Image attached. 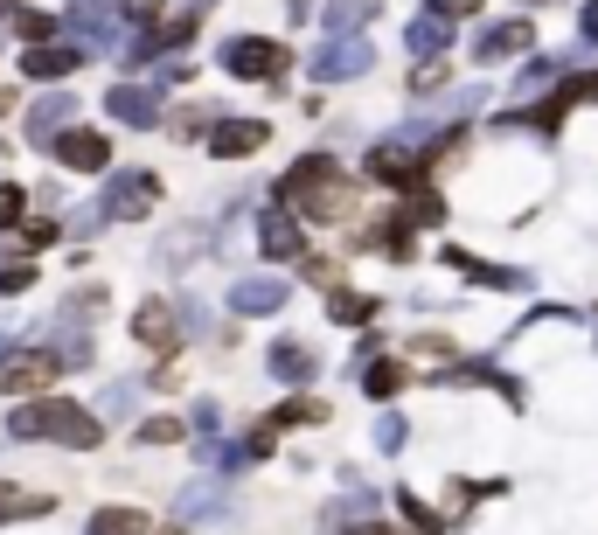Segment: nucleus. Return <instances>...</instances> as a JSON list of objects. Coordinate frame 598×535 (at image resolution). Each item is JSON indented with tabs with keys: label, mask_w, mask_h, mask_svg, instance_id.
Here are the masks:
<instances>
[{
	"label": "nucleus",
	"mask_w": 598,
	"mask_h": 535,
	"mask_svg": "<svg viewBox=\"0 0 598 535\" xmlns=\"http://www.w3.org/2000/svg\"><path fill=\"white\" fill-rule=\"evenodd\" d=\"M286 202H293L306 223H348L355 216V181L327 153H313V160H299L293 174H286Z\"/></svg>",
	"instance_id": "f257e3e1"
},
{
	"label": "nucleus",
	"mask_w": 598,
	"mask_h": 535,
	"mask_svg": "<svg viewBox=\"0 0 598 535\" xmlns=\"http://www.w3.org/2000/svg\"><path fill=\"white\" fill-rule=\"evenodd\" d=\"M7 438H42V445H77V452H91V445H98V417L77 410V403H63V397H42V403H21V410H14Z\"/></svg>",
	"instance_id": "f03ea898"
},
{
	"label": "nucleus",
	"mask_w": 598,
	"mask_h": 535,
	"mask_svg": "<svg viewBox=\"0 0 598 535\" xmlns=\"http://www.w3.org/2000/svg\"><path fill=\"white\" fill-rule=\"evenodd\" d=\"M286 63H293V56H286L272 35H230V49H223V70H230V77H265V84H272V77H286Z\"/></svg>",
	"instance_id": "7ed1b4c3"
},
{
	"label": "nucleus",
	"mask_w": 598,
	"mask_h": 535,
	"mask_svg": "<svg viewBox=\"0 0 598 535\" xmlns=\"http://www.w3.org/2000/svg\"><path fill=\"white\" fill-rule=\"evenodd\" d=\"M84 56H91L84 42H35V49H21V77H35V84H56V77H70Z\"/></svg>",
	"instance_id": "20e7f679"
},
{
	"label": "nucleus",
	"mask_w": 598,
	"mask_h": 535,
	"mask_svg": "<svg viewBox=\"0 0 598 535\" xmlns=\"http://www.w3.org/2000/svg\"><path fill=\"white\" fill-rule=\"evenodd\" d=\"M369 63H376V49H369V42H362V35H355V42H348V35H341V42H327V49H320V56H313V63H306V70H313V77H320V84H334V77H362V70H369Z\"/></svg>",
	"instance_id": "39448f33"
},
{
	"label": "nucleus",
	"mask_w": 598,
	"mask_h": 535,
	"mask_svg": "<svg viewBox=\"0 0 598 535\" xmlns=\"http://www.w3.org/2000/svg\"><path fill=\"white\" fill-rule=\"evenodd\" d=\"M56 355H42V348H28V355H7V369H0V383L14 390V397H35V390H49L56 383Z\"/></svg>",
	"instance_id": "423d86ee"
},
{
	"label": "nucleus",
	"mask_w": 598,
	"mask_h": 535,
	"mask_svg": "<svg viewBox=\"0 0 598 535\" xmlns=\"http://www.w3.org/2000/svg\"><path fill=\"white\" fill-rule=\"evenodd\" d=\"M153 202H160V181H153V174H119L98 209H105V216H147Z\"/></svg>",
	"instance_id": "0eeeda50"
},
{
	"label": "nucleus",
	"mask_w": 598,
	"mask_h": 535,
	"mask_svg": "<svg viewBox=\"0 0 598 535\" xmlns=\"http://www.w3.org/2000/svg\"><path fill=\"white\" fill-rule=\"evenodd\" d=\"M265 139H272L265 119H230V126H216V133H209V153H216V160H244V153H258Z\"/></svg>",
	"instance_id": "6e6552de"
},
{
	"label": "nucleus",
	"mask_w": 598,
	"mask_h": 535,
	"mask_svg": "<svg viewBox=\"0 0 598 535\" xmlns=\"http://www.w3.org/2000/svg\"><path fill=\"white\" fill-rule=\"evenodd\" d=\"M56 160H63L70 174H105L112 146H105V133H63L56 139Z\"/></svg>",
	"instance_id": "1a4fd4ad"
},
{
	"label": "nucleus",
	"mask_w": 598,
	"mask_h": 535,
	"mask_svg": "<svg viewBox=\"0 0 598 535\" xmlns=\"http://www.w3.org/2000/svg\"><path fill=\"white\" fill-rule=\"evenodd\" d=\"M133 341H147L153 355H167V348L181 341V327H174V306H160V299H147V306L133 313Z\"/></svg>",
	"instance_id": "9d476101"
},
{
	"label": "nucleus",
	"mask_w": 598,
	"mask_h": 535,
	"mask_svg": "<svg viewBox=\"0 0 598 535\" xmlns=\"http://www.w3.org/2000/svg\"><path fill=\"white\" fill-rule=\"evenodd\" d=\"M230 306L237 313H279L286 306V278H237L230 285Z\"/></svg>",
	"instance_id": "9b49d317"
},
{
	"label": "nucleus",
	"mask_w": 598,
	"mask_h": 535,
	"mask_svg": "<svg viewBox=\"0 0 598 535\" xmlns=\"http://www.w3.org/2000/svg\"><path fill=\"white\" fill-rule=\"evenodd\" d=\"M522 49H536V35H529V21H501V28H487L480 35V63H501V56H522Z\"/></svg>",
	"instance_id": "f8f14e48"
},
{
	"label": "nucleus",
	"mask_w": 598,
	"mask_h": 535,
	"mask_svg": "<svg viewBox=\"0 0 598 535\" xmlns=\"http://www.w3.org/2000/svg\"><path fill=\"white\" fill-rule=\"evenodd\" d=\"M105 105H112V119H119V126H153V119H160L147 84H112V98H105Z\"/></svg>",
	"instance_id": "ddd939ff"
},
{
	"label": "nucleus",
	"mask_w": 598,
	"mask_h": 535,
	"mask_svg": "<svg viewBox=\"0 0 598 535\" xmlns=\"http://www.w3.org/2000/svg\"><path fill=\"white\" fill-rule=\"evenodd\" d=\"M70 112H77L70 98H42V105L28 112V139H49V146H56V139H63V126H70Z\"/></svg>",
	"instance_id": "4468645a"
},
{
	"label": "nucleus",
	"mask_w": 598,
	"mask_h": 535,
	"mask_svg": "<svg viewBox=\"0 0 598 535\" xmlns=\"http://www.w3.org/2000/svg\"><path fill=\"white\" fill-rule=\"evenodd\" d=\"M258 244H265V258H299L293 216H265V223H258Z\"/></svg>",
	"instance_id": "2eb2a0df"
},
{
	"label": "nucleus",
	"mask_w": 598,
	"mask_h": 535,
	"mask_svg": "<svg viewBox=\"0 0 598 535\" xmlns=\"http://www.w3.org/2000/svg\"><path fill=\"white\" fill-rule=\"evenodd\" d=\"M84 535H147V515L140 508H98Z\"/></svg>",
	"instance_id": "dca6fc26"
},
{
	"label": "nucleus",
	"mask_w": 598,
	"mask_h": 535,
	"mask_svg": "<svg viewBox=\"0 0 598 535\" xmlns=\"http://www.w3.org/2000/svg\"><path fill=\"white\" fill-rule=\"evenodd\" d=\"M446 42H452V21H446V14H418V21H411V49H418V56H439Z\"/></svg>",
	"instance_id": "f3484780"
},
{
	"label": "nucleus",
	"mask_w": 598,
	"mask_h": 535,
	"mask_svg": "<svg viewBox=\"0 0 598 535\" xmlns=\"http://www.w3.org/2000/svg\"><path fill=\"white\" fill-rule=\"evenodd\" d=\"M327 313H334L341 327H362V320L376 313V299H362V292H334V299H327Z\"/></svg>",
	"instance_id": "a211bd4d"
},
{
	"label": "nucleus",
	"mask_w": 598,
	"mask_h": 535,
	"mask_svg": "<svg viewBox=\"0 0 598 535\" xmlns=\"http://www.w3.org/2000/svg\"><path fill=\"white\" fill-rule=\"evenodd\" d=\"M272 369H279L286 383H306V376H313V355H306V348H293V341H286V348H272Z\"/></svg>",
	"instance_id": "6ab92c4d"
},
{
	"label": "nucleus",
	"mask_w": 598,
	"mask_h": 535,
	"mask_svg": "<svg viewBox=\"0 0 598 535\" xmlns=\"http://www.w3.org/2000/svg\"><path fill=\"white\" fill-rule=\"evenodd\" d=\"M362 390H369V397H397V390H404V369H397V362H369Z\"/></svg>",
	"instance_id": "aec40b11"
},
{
	"label": "nucleus",
	"mask_w": 598,
	"mask_h": 535,
	"mask_svg": "<svg viewBox=\"0 0 598 535\" xmlns=\"http://www.w3.org/2000/svg\"><path fill=\"white\" fill-rule=\"evenodd\" d=\"M0 515H49V494H21L0 480Z\"/></svg>",
	"instance_id": "412c9836"
},
{
	"label": "nucleus",
	"mask_w": 598,
	"mask_h": 535,
	"mask_svg": "<svg viewBox=\"0 0 598 535\" xmlns=\"http://www.w3.org/2000/svg\"><path fill=\"white\" fill-rule=\"evenodd\" d=\"M174 515L188 522V515H223V501H216V487H188L181 501H174Z\"/></svg>",
	"instance_id": "4be33fe9"
},
{
	"label": "nucleus",
	"mask_w": 598,
	"mask_h": 535,
	"mask_svg": "<svg viewBox=\"0 0 598 535\" xmlns=\"http://www.w3.org/2000/svg\"><path fill=\"white\" fill-rule=\"evenodd\" d=\"M369 14H376V0H327V28H355Z\"/></svg>",
	"instance_id": "5701e85b"
},
{
	"label": "nucleus",
	"mask_w": 598,
	"mask_h": 535,
	"mask_svg": "<svg viewBox=\"0 0 598 535\" xmlns=\"http://www.w3.org/2000/svg\"><path fill=\"white\" fill-rule=\"evenodd\" d=\"M439 216H446V202H439V195H425V188H418V195H404V223H439Z\"/></svg>",
	"instance_id": "b1692460"
},
{
	"label": "nucleus",
	"mask_w": 598,
	"mask_h": 535,
	"mask_svg": "<svg viewBox=\"0 0 598 535\" xmlns=\"http://www.w3.org/2000/svg\"><path fill=\"white\" fill-rule=\"evenodd\" d=\"M35 285V265L28 258H0V292H28Z\"/></svg>",
	"instance_id": "393cba45"
},
{
	"label": "nucleus",
	"mask_w": 598,
	"mask_h": 535,
	"mask_svg": "<svg viewBox=\"0 0 598 535\" xmlns=\"http://www.w3.org/2000/svg\"><path fill=\"white\" fill-rule=\"evenodd\" d=\"M21 209H28V195H21L14 181H0V230H14V223H21Z\"/></svg>",
	"instance_id": "a878e982"
},
{
	"label": "nucleus",
	"mask_w": 598,
	"mask_h": 535,
	"mask_svg": "<svg viewBox=\"0 0 598 535\" xmlns=\"http://www.w3.org/2000/svg\"><path fill=\"white\" fill-rule=\"evenodd\" d=\"M140 438H147V445H174L181 424H174V417H153V424H140Z\"/></svg>",
	"instance_id": "bb28decb"
},
{
	"label": "nucleus",
	"mask_w": 598,
	"mask_h": 535,
	"mask_svg": "<svg viewBox=\"0 0 598 535\" xmlns=\"http://www.w3.org/2000/svg\"><path fill=\"white\" fill-rule=\"evenodd\" d=\"M432 14H446V21H473L480 0H432Z\"/></svg>",
	"instance_id": "cd10ccee"
},
{
	"label": "nucleus",
	"mask_w": 598,
	"mask_h": 535,
	"mask_svg": "<svg viewBox=\"0 0 598 535\" xmlns=\"http://www.w3.org/2000/svg\"><path fill=\"white\" fill-rule=\"evenodd\" d=\"M376 445L397 452V445H404V417H383V424H376Z\"/></svg>",
	"instance_id": "c85d7f7f"
},
{
	"label": "nucleus",
	"mask_w": 598,
	"mask_h": 535,
	"mask_svg": "<svg viewBox=\"0 0 598 535\" xmlns=\"http://www.w3.org/2000/svg\"><path fill=\"white\" fill-rule=\"evenodd\" d=\"M119 14H126V21H153V14H160V0H119Z\"/></svg>",
	"instance_id": "c756f323"
},
{
	"label": "nucleus",
	"mask_w": 598,
	"mask_h": 535,
	"mask_svg": "<svg viewBox=\"0 0 598 535\" xmlns=\"http://www.w3.org/2000/svg\"><path fill=\"white\" fill-rule=\"evenodd\" d=\"M404 515H411V529H425V535L439 529V515H432V508H418V501H404Z\"/></svg>",
	"instance_id": "7c9ffc66"
},
{
	"label": "nucleus",
	"mask_w": 598,
	"mask_h": 535,
	"mask_svg": "<svg viewBox=\"0 0 598 535\" xmlns=\"http://www.w3.org/2000/svg\"><path fill=\"white\" fill-rule=\"evenodd\" d=\"M105 410H112V417H126V410H133V390H126V383H119V390H105Z\"/></svg>",
	"instance_id": "2f4dec72"
},
{
	"label": "nucleus",
	"mask_w": 598,
	"mask_h": 535,
	"mask_svg": "<svg viewBox=\"0 0 598 535\" xmlns=\"http://www.w3.org/2000/svg\"><path fill=\"white\" fill-rule=\"evenodd\" d=\"M578 28H585V35L598 42V0H585V14H578Z\"/></svg>",
	"instance_id": "473e14b6"
},
{
	"label": "nucleus",
	"mask_w": 598,
	"mask_h": 535,
	"mask_svg": "<svg viewBox=\"0 0 598 535\" xmlns=\"http://www.w3.org/2000/svg\"><path fill=\"white\" fill-rule=\"evenodd\" d=\"M7 14H14V0H0V21H7Z\"/></svg>",
	"instance_id": "72a5a7b5"
},
{
	"label": "nucleus",
	"mask_w": 598,
	"mask_h": 535,
	"mask_svg": "<svg viewBox=\"0 0 598 535\" xmlns=\"http://www.w3.org/2000/svg\"><path fill=\"white\" fill-rule=\"evenodd\" d=\"M355 535H390V529H355Z\"/></svg>",
	"instance_id": "f704fd0d"
},
{
	"label": "nucleus",
	"mask_w": 598,
	"mask_h": 535,
	"mask_svg": "<svg viewBox=\"0 0 598 535\" xmlns=\"http://www.w3.org/2000/svg\"><path fill=\"white\" fill-rule=\"evenodd\" d=\"M188 7H209V0H188Z\"/></svg>",
	"instance_id": "c9c22d12"
}]
</instances>
